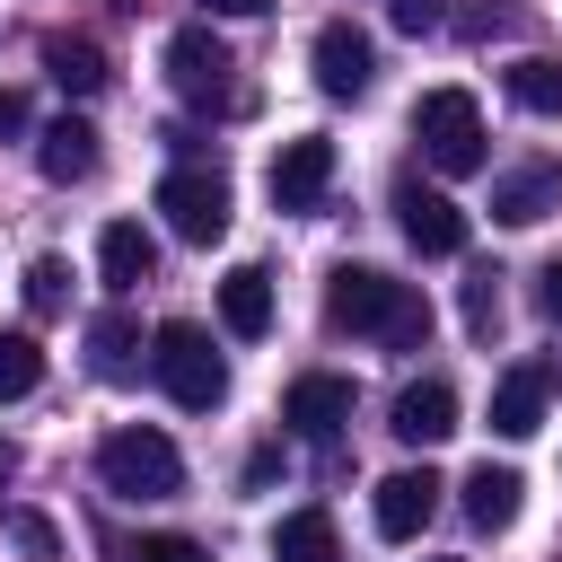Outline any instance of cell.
Segmentation results:
<instances>
[{"instance_id":"6da1fadb","label":"cell","mask_w":562,"mask_h":562,"mask_svg":"<svg viewBox=\"0 0 562 562\" xmlns=\"http://www.w3.org/2000/svg\"><path fill=\"white\" fill-rule=\"evenodd\" d=\"M325 316H334L342 334L386 342V351L430 342V299H422L413 281H395V272H378V263H342V272L325 281Z\"/></svg>"},{"instance_id":"7a4b0ae2","label":"cell","mask_w":562,"mask_h":562,"mask_svg":"<svg viewBox=\"0 0 562 562\" xmlns=\"http://www.w3.org/2000/svg\"><path fill=\"white\" fill-rule=\"evenodd\" d=\"M97 483H105L114 501H176V492H184V457H176L167 430L132 422V430H105V439H97Z\"/></svg>"},{"instance_id":"3957f363","label":"cell","mask_w":562,"mask_h":562,"mask_svg":"<svg viewBox=\"0 0 562 562\" xmlns=\"http://www.w3.org/2000/svg\"><path fill=\"white\" fill-rule=\"evenodd\" d=\"M149 369H158V386H167L184 413H211V404L228 395V360L211 351V325H193V316H167V325L149 334Z\"/></svg>"},{"instance_id":"277c9868","label":"cell","mask_w":562,"mask_h":562,"mask_svg":"<svg viewBox=\"0 0 562 562\" xmlns=\"http://www.w3.org/2000/svg\"><path fill=\"white\" fill-rule=\"evenodd\" d=\"M413 140L430 149L439 176H483V167H492V149H483V105H474L465 88H430V97L413 105Z\"/></svg>"},{"instance_id":"5b68a950","label":"cell","mask_w":562,"mask_h":562,"mask_svg":"<svg viewBox=\"0 0 562 562\" xmlns=\"http://www.w3.org/2000/svg\"><path fill=\"white\" fill-rule=\"evenodd\" d=\"M158 211H167V228H176L184 246H220V237H228V176H211V167H167V176H158Z\"/></svg>"},{"instance_id":"8992f818","label":"cell","mask_w":562,"mask_h":562,"mask_svg":"<svg viewBox=\"0 0 562 562\" xmlns=\"http://www.w3.org/2000/svg\"><path fill=\"white\" fill-rule=\"evenodd\" d=\"M167 79H176L184 105H228V88H237V53H228L211 26H176V35H167Z\"/></svg>"},{"instance_id":"52a82bcc","label":"cell","mask_w":562,"mask_h":562,"mask_svg":"<svg viewBox=\"0 0 562 562\" xmlns=\"http://www.w3.org/2000/svg\"><path fill=\"white\" fill-rule=\"evenodd\" d=\"M307 61H316V88H325V97H369V79H378V44H369V35L351 26V18L316 26Z\"/></svg>"},{"instance_id":"ba28073f","label":"cell","mask_w":562,"mask_h":562,"mask_svg":"<svg viewBox=\"0 0 562 562\" xmlns=\"http://www.w3.org/2000/svg\"><path fill=\"white\" fill-rule=\"evenodd\" d=\"M272 202L281 211H316L325 202V184H334V140L325 132H299V140H281V158H272Z\"/></svg>"},{"instance_id":"9c48e42d","label":"cell","mask_w":562,"mask_h":562,"mask_svg":"<svg viewBox=\"0 0 562 562\" xmlns=\"http://www.w3.org/2000/svg\"><path fill=\"white\" fill-rule=\"evenodd\" d=\"M395 228L413 237V255H465V211L448 202V193H430V184H395Z\"/></svg>"},{"instance_id":"30bf717a","label":"cell","mask_w":562,"mask_h":562,"mask_svg":"<svg viewBox=\"0 0 562 562\" xmlns=\"http://www.w3.org/2000/svg\"><path fill=\"white\" fill-rule=\"evenodd\" d=\"M544 211H562V158H527V167L492 176V220L501 228H536Z\"/></svg>"},{"instance_id":"8fae6325","label":"cell","mask_w":562,"mask_h":562,"mask_svg":"<svg viewBox=\"0 0 562 562\" xmlns=\"http://www.w3.org/2000/svg\"><path fill=\"white\" fill-rule=\"evenodd\" d=\"M281 422H290L299 439H334V430L351 422V378H334V369H307V378H290V395H281Z\"/></svg>"},{"instance_id":"7c38bea8","label":"cell","mask_w":562,"mask_h":562,"mask_svg":"<svg viewBox=\"0 0 562 562\" xmlns=\"http://www.w3.org/2000/svg\"><path fill=\"white\" fill-rule=\"evenodd\" d=\"M430 509H439V474L430 465H404V474H386L378 483V501H369V518H378V536H422L430 527Z\"/></svg>"},{"instance_id":"4fadbf2b","label":"cell","mask_w":562,"mask_h":562,"mask_svg":"<svg viewBox=\"0 0 562 562\" xmlns=\"http://www.w3.org/2000/svg\"><path fill=\"white\" fill-rule=\"evenodd\" d=\"M457 430V386L448 378H413L404 395H395V439L404 448H439Z\"/></svg>"},{"instance_id":"5bb4252c","label":"cell","mask_w":562,"mask_h":562,"mask_svg":"<svg viewBox=\"0 0 562 562\" xmlns=\"http://www.w3.org/2000/svg\"><path fill=\"white\" fill-rule=\"evenodd\" d=\"M35 167H44L53 184H79V176H97V123H88V114H61V123H44V132H35Z\"/></svg>"},{"instance_id":"9a60e30c","label":"cell","mask_w":562,"mask_h":562,"mask_svg":"<svg viewBox=\"0 0 562 562\" xmlns=\"http://www.w3.org/2000/svg\"><path fill=\"white\" fill-rule=\"evenodd\" d=\"M97 272H105V290H114V299H123V290H140V281L158 272L149 228H140V220H105V237H97Z\"/></svg>"},{"instance_id":"2e32d148","label":"cell","mask_w":562,"mask_h":562,"mask_svg":"<svg viewBox=\"0 0 562 562\" xmlns=\"http://www.w3.org/2000/svg\"><path fill=\"white\" fill-rule=\"evenodd\" d=\"M220 325H228L237 342H263V334H272V272H263V263H237V272L220 281Z\"/></svg>"},{"instance_id":"e0dca14e","label":"cell","mask_w":562,"mask_h":562,"mask_svg":"<svg viewBox=\"0 0 562 562\" xmlns=\"http://www.w3.org/2000/svg\"><path fill=\"white\" fill-rule=\"evenodd\" d=\"M544 395H553V369H509V378L492 386V430H501V439L544 430Z\"/></svg>"},{"instance_id":"ac0fdd59","label":"cell","mask_w":562,"mask_h":562,"mask_svg":"<svg viewBox=\"0 0 562 562\" xmlns=\"http://www.w3.org/2000/svg\"><path fill=\"white\" fill-rule=\"evenodd\" d=\"M518 492H527V483H518V465H492V457H483V465L465 474V518H474L483 536H501V527L518 518Z\"/></svg>"},{"instance_id":"d6986e66","label":"cell","mask_w":562,"mask_h":562,"mask_svg":"<svg viewBox=\"0 0 562 562\" xmlns=\"http://www.w3.org/2000/svg\"><path fill=\"white\" fill-rule=\"evenodd\" d=\"M44 70H53L61 97H97L105 88V53L88 35H44Z\"/></svg>"},{"instance_id":"ffe728a7","label":"cell","mask_w":562,"mask_h":562,"mask_svg":"<svg viewBox=\"0 0 562 562\" xmlns=\"http://www.w3.org/2000/svg\"><path fill=\"white\" fill-rule=\"evenodd\" d=\"M501 88L527 105V114H562V53H518L501 70Z\"/></svg>"},{"instance_id":"44dd1931","label":"cell","mask_w":562,"mask_h":562,"mask_svg":"<svg viewBox=\"0 0 562 562\" xmlns=\"http://www.w3.org/2000/svg\"><path fill=\"white\" fill-rule=\"evenodd\" d=\"M272 562H342V536L325 509H290L281 536H272Z\"/></svg>"},{"instance_id":"7402d4cb","label":"cell","mask_w":562,"mask_h":562,"mask_svg":"<svg viewBox=\"0 0 562 562\" xmlns=\"http://www.w3.org/2000/svg\"><path fill=\"white\" fill-rule=\"evenodd\" d=\"M132 351H140V325H132L123 307H105V316L88 325V369H97V378H132Z\"/></svg>"},{"instance_id":"603a6c76","label":"cell","mask_w":562,"mask_h":562,"mask_svg":"<svg viewBox=\"0 0 562 562\" xmlns=\"http://www.w3.org/2000/svg\"><path fill=\"white\" fill-rule=\"evenodd\" d=\"M35 378H44V351H35V334H0V404L35 395Z\"/></svg>"},{"instance_id":"cb8c5ba5","label":"cell","mask_w":562,"mask_h":562,"mask_svg":"<svg viewBox=\"0 0 562 562\" xmlns=\"http://www.w3.org/2000/svg\"><path fill=\"white\" fill-rule=\"evenodd\" d=\"M26 307H35V316H61V307H70V263H61V255H35V263H26Z\"/></svg>"},{"instance_id":"d4e9b609","label":"cell","mask_w":562,"mask_h":562,"mask_svg":"<svg viewBox=\"0 0 562 562\" xmlns=\"http://www.w3.org/2000/svg\"><path fill=\"white\" fill-rule=\"evenodd\" d=\"M465 334H474V342H492V334H501V281H492V272H474V281H465Z\"/></svg>"},{"instance_id":"484cf974","label":"cell","mask_w":562,"mask_h":562,"mask_svg":"<svg viewBox=\"0 0 562 562\" xmlns=\"http://www.w3.org/2000/svg\"><path fill=\"white\" fill-rule=\"evenodd\" d=\"M132 562H211V544H193V536H140Z\"/></svg>"},{"instance_id":"4316f807","label":"cell","mask_w":562,"mask_h":562,"mask_svg":"<svg viewBox=\"0 0 562 562\" xmlns=\"http://www.w3.org/2000/svg\"><path fill=\"white\" fill-rule=\"evenodd\" d=\"M9 536H18V544H26L35 562H53V553H61V536H53V518H35V509H18V518H9Z\"/></svg>"},{"instance_id":"83f0119b","label":"cell","mask_w":562,"mask_h":562,"mask_svg":"<svg viewBox=\"0 0 562 562\" xmlns=\"http://www.w3.org/2000/svg\"><path fill=\"white\" fill-rule=\"evenodd\" d=\"M395 9V26L404 35H430V26H448V0H386Z\"/></svg>"},{"instance_id":"f1b7e54d","label":"cell","mask_w":562,"mask_h":562,"mask_svg":"<svg viewBox=\"0 0 562 562\" xmlns=\"http://www.w3.org/2000/svg\"><path fill=\"white\" fill-rule=\"evenodd\" d=\"M536 307H544V316H553V325H562V255H553V263H544V272H536Z\"/></svg>"},{"instance_id":"f546056e","label":"cell","mask_w":562,"mask_h":562,"mask_svg":"<svg viewBox=\"0 0 562 562\" xmlns=\"http://www.w3.org/2000/svg\"><path fill=\"white\" fill-rule=\"evenodd\" d=\"M18 132H26V97H18V88H0V140H18Z\"/></svg>"},{"instance_id":"4dcf8cb0","label":"cell","mask_w":562,"mask_h":562,"mask_svg":"<svg viewBox=\"0 0 562 562\" xmlns=\"http://www.w3.org/2000/svg\"><path fill=\"white\" fill-rule=\"evenodd\" d=\"M272 0H211V18H263Z\"/></svg>"},{"instance_id":"1f68e13d","label":"cell","mask_w":562,"mask_h":562,"mask_svg":"<svg viewBox=\"0 0 562 562\" xmlns=\"http://www.w3.org/2000/svg\"><path fill=\"white\" fill-rule=\"evenodd\" d=\"M439 562H457V553H439Z\"/></svg>"}]
</instances>
